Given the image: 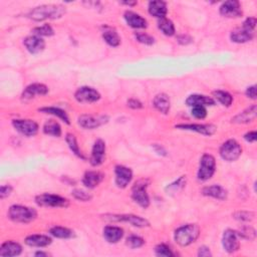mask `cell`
Instances as JSON below:
<instances>
[{"instance_id":"obj_1","label":"cell","mask_w":257,"mask_h":257,"mask_svg":"<svg viewBox=\"0 0 257 257\" xmlns=\"http://www.w3.org/2000/svg\"><path fill=\"white\" fill-rule=\"evenodd\" d=\"M65 14V8L59 4H44L32 9L27 17L34 21H44L47 20H59Z\"/></svg>"},{"instance_id":"obj_2","label":"cell","mask_w":257,"mask_h":257,"mask_svg":"<svg viewBox=\"0 0 257 257\" xmlns=\"http://www.w3.org/2000/svg\"><path fill=\"white\" fill-rule=\"evenodd\" d=\"M256 22L257 20L255 17H248L241 27H237L231 31V41L235 43H245L251 41L255 37Z\"/></svg>"},{"instance_id":"obj_3","label":"cell","mask_w":257,"mask_h":257,"mask_svg":"<svg viewBox=\"0 0 257 257\" xmlns=\"http://www.w3.org/2000/svg\"><path fill=\"white\" fill-rule=\"evenodd\" d=\"M199 235L200 228L197 224H186L175 230L174 239L178 245L185 247L194 243Z\"/></svg>"},{"instance_id":"obj_4","label":"cell","mask_w":257,"mask_h":257,"mask_svg":"<svg viewBox=\"0 0 257 257\" xmlns=\"http://www.w3.org/2000/svg\"><path fill=\"white\" fill-rule=\"evenodd\" d=\"M8 217L15 223L27 224L37 219L38 211L23 205H12L8 210Z\"/></svg>"},{"instance_id":"obj_5","label":"cell","mask_w":257,"mask_h":257,"mask_svg":"<svg viewBox=\"0 0 257 257\" xmlns=\"http://www.w3.org/2000/svg\"><path fill=\"white\" fill-rule=\"evenodd\" d=\"M150 181L148 179H140L132 188V199L140 207L147 209L150 206V197L147 192Z\"/></svg>"},{"instance_id":"obj_6","label":"cell","mask_w":257,"mask_h":257,"mask_svg":"<svg viewBox=\"0 0 257 257\" xmlns=\"http://www.w3.org/2000/svg\"><path fill=\"white\" fill-rule=\"evenodd\" d=\"M216 172V160L210 154H204L200 159L197 178L199 181L206 182L210 180Z\"/></svg>"},{"instance_id":"obj_7","label":"cell","mask_w":257,"mask_h":257,"mask_svg":"<svg viewBox=\"0 0 257 257\" xmlns=\"http://www.w3.org/2000/svg\"><path fill=\"white\" fill-rule=\"evenodd\" d=\"M36 203L40 207L47 208H66L68 207V205H70V201L66 198L49 193L38 195L36 197Z\"/></svg>"},{"instance_id":"obj_8","label":"cell","mask_w":257,"mask_h":257,"mask_svg":"<svg viewBox=\"0 0 257 257\" xmlns=\"http://www.w3.org/2000/svg\"><path fill=\"white\" fill-rule=\"evenodd\" d=\"M104 219L111 222H126V223L138 228L150 226V222L147 219L133 214H107L104 216Z\"/></svg>"},{"instance_id":"obj_9","label":"cell","mask_w":257,"mask_h":257,"mask_svg":"<svg viewBox=\"0 0 257 257\" xmlns=\"http://www.w3.org/2000/svg\"><path fill=\"white\" fill-rule=\"evenodd\" d=\"M219 154L224 161L234 162L241 156L242 148L236 140L230 139L221 145Z\"/></svg>"},{"instance_id":"obj_10","label":"cell","mask_w":257,"mask_h":257,"mask_svg":"<svg viewBox=\"0 0 257 257\" xmlns=\"http://www.w3.org/2000/svg\"><path fill=\"white\" fill-rule=\"evenodd\" d=\"M13 128L25 137H33L39 133V124L29 119H15L12 121Z\"/></svg>"},{"instance_id":"obj_11","label":"cell","mask_w":257,"mask_h":257,"mask_svg":"<svg viewBox=\"0 0 257 257\" xmlns=\"http://www.w3.org/2000/svg\"><path fill=\"white\" fill-rule=\"evenodd\" d=\"M222 246L227 253H234L240 248V236L233 229H226L222 236Z\"/></svg>"},{"instance_id":"obj_12","label":"cell","mask_w":257,"mask_h":257,"mask_svg":"<svg viewBox=\"0 0 257 257\" xmlns=\"http://www.w3.org/2000/svg\"><path fill=\"white\" fill-rule=\"evenodd\" d=\"M109 122V117L107 116H92V115H81L78 119L79 125L85 130L98 129L100 126Z\"/></svg>"},{"instance_id":"obj_13","label":"cell","mask_w":257,"mask_h":257,"mask_svg":"<svg viewBox=\"0 0 257 257\" xmlns=\"http://www.w3.org/2000/svg\"><path fill=\"white\" fill-rule=\"evenodd\" d=\"M75 99L81 104H92L100 99V94L92 87H80L75 93Z\"/></svg>"},{"instance_id":"obj_14","label":"cell","mask_w":257,"mask_h":257,"mask_svg":"<svg viewBox=\"0 0 257 257\" xmlns=\"http://www.w3.org/2000/svg\"><path fill=\"white\" fill-rule=\"evenodd\" d=\"M220 14L226 19H238L242 16L241 4L237 0H229L222 3L219 9Z\"/></svg>"},{"instance_id":"obj_15","label":"cell","mask_w":257,"mask_h":257,"mask_svg":"<svg viewBox=\"0 0 257 257\" xmlns=\"http://www.w3.org/2000/svg\"><path fill=\"white\" fill-rule=\"evenodd\" d=\"M115 183L119 189H125L133 179V171L123 165H118L115 168Z\"/></svg>"},{"instance_id":"obj_16","label":"cell","mask_w":257,"mask_h":257,"mask_svg":"<svg viewBox=\"0 0 257 257\" xmlns=\"http://www.w3.org/2000/svg\"><path fill=\"white\" fill-rule=\"evenodd\" d=\"M106 143L104 140L99 139L95 142L91 154L90 163L94 167L100 166L106 160Z\"/></svg>"},{"instance_id":"obj_17","label":"cell","mask_w":257,"mask_h":257,"mask_svg":"<svg viewBox=\"0 0 257 257\" xmlns=\"http://www.w3.org/2000/svg\"><path fill=\"white\" fill-rule=\"evenodd\" d=\"M175 128L184 131L195 132L203 136H212L217 131V127L211 124H179L176 125Z\"/></svg>"},{"instance_id":"obj_18","label":"cell","mask_w":257,"mask_h":257,"mask_svg":"<svg viewBox=\"0 0 257 257\" xmlns=\"http://www.w3.org/2000/svg\"><path fill=\"white\" fill-rule=\"evenodd\" d=\"M48 94V88L43 83L36 82L31 83L24 89L21 95V99L23 101H28L37 97H42Z\"/></svg>"},{"instance_id":"obj_19","label":"cell","mask_w":257,"mask_h":257,"mask_svg":"<svg viewBox=\"0 0 257 257\" xmlns=\"http://www.w3.org/2000/svg\"><path fill=\"white\" fill-rule=\"evenodd\" d=\"M23 44L28 53H30L31 55L40 54L45 48V41L42 40V38L34 36V34L25 38L23 40Z\"/></svg>"},{"instance_id":"obj_20","label":"cell","mask_w":257,"mask_h":257,"mask_svg":"<svg viewBox=\"0 0 257 257\" xmlns=\"http://www.w3.org/2000/svg\"><path fill=\"white\" fill-rule=\"evenodd\" d=\"M124 19L127 24L130 27L135 28V29H144V28H147L148 26V22L143 16H141L140 14L136 13L134 11H131V10H128L125 12Z\"/></svg>"},{"instance_id":"obj_21","label":"cell","mask_w":257,"mask_h":257,"mask_svg":"<svg viewBox=\"0 0 257 257\" xmlns=\"http://www.w3.org/2000/svg\"><path fill=\"white\" fill-rule=\"evenodd\" d=\"M24 242L30 247L42 248L50 245L51 242H53V239H51L50 236L45 234H31L25 238Z\"/></svg>"},{"instance_id":"obj_22","label":"cell","mask_w":257,"mask_h":257,"mask_svg":"<svg viewBox=\"0 0 257 257\" xmlns=\"http://www.w3.org/2000/svg\"><path fill=\"white\" fill-rule=\"evenodd\" d=\"M104 178L105 175L99 171H87L82 177L81 182L84 187L89 188V189H95L102 182Z\"/></svg>"},{"instance_id":"obj_23","label":"cell","mask_w":257,"mask_h":257,"mask_svg":"<svg viewBox=\"0 0 257 257\" xmlns=\"http://www.w3.org/2000/svg\"><path fill=\"white\" fill-rule=\"evenodd\" d=\"M201 193L204 196L211 197V198L221 200V201L226 200L227 196H228L227 190L225 189L224 187H222L220 185H211V186L204 187L201 191Z\"/></svg>"},{"instance_id":"obj_24","label":"cell","mask_w":257,"mask_h":257,"mask_svg":"<svg viewBox=\"0 0 257 257\" xmlns=\"http://www.w3.org/2000/svg\"><path fill=\"white\" fill-rule=\"evenodd\" d=\"M186 105L188 107H194V106H203V107H211L216 104L213 98L205 96V95H191L186 99Z\"/></svg>"},{"instance_id":"obj_25","label":"cell","mask_w":257,"mask_h":257,"mask_svg":"<svg viewBox=\"0 0 257 257\" xmlns=\"http://www.w3.org/2000/svg\"><path fill=\"white\" fill-rule=\"evenodd\" d=\"M102 235H104V238L106 239L107 242L115 244L122 240V238L124 237V230L119 226L108 225L104 228Z\"/></svg>"},{"instance_id":"obj_26","label":"cell","mask_w":257,"mask_h":257,"mask_svg":"<svg viewBox=\"0 0 257 257\" xmlns=\"http://www.w3.org/2000/svg\"><path fill=\"white\" fill-rule=\"evenodd\" d=\"M257 114L256 105H252L251 107L245 109L243 112L239 113L234 118H232V123L235 124H248L255 121Z\"/></svg>"},{"instance_id":"obj_27","label":"cell","mask_w":257,"mask_h":257,"mask_svg":"<svg viewBox=\"0 0 257 257\" xmlns=\"http://www.w3.org/2000/svg\"><path fill=\"white\" fill-rule=\"evenodd\" d=\"M148 11L149 13L156 17L158 20L164 19L168 13L167 3L165 1H161V0H156V1H151L148 5Z\"/></svg>"},{"instance_id":"obj_28","label":"cell","mask_w":257,"mask_h":257,"mask_svg":"<svg viewBox=\"0 0 257 257\" xmlns=\"http://www.w3.org/2000/svg\"><path fill=\"white\" fill-rule=\"evenodd\" d=\"M153 106L161 114L167 115L171 109V100L169 96L164 93L158 94L153 99Z\"/></svg>"},{"instance_id":"obj_29","label":"cell","mask_w":257,"mask_h":257,"mask_svg":"<svg viewBox=\"0 0 257 257\" xmlns=\"http://www.w3.org/2000/svg\"><path fill=\"white\" fill-rule=\"evenodd\" d=\"M22 252V246L15 241H6L0 246V256H19Z\"/></svg>"},{"instance_id":"obj_30","label":"cell","mask_w":257,"mask_h":257,"mask_svg":"<svg viewBox=\"0 0 257 257\" xmlns=\"http://www.w3.org/2000/svg\"><path fill=\"white\" fill-rule=\"evenodd\" d=\"M102 40H105L108 45L112 47H118L121 44L122 40L117 30L110 26H104V30H102Z\"/></svg>"},{"instance_id":"obj_31","label":"cell","mask_w":257,"mask_h":257,"mask_svg":"<svg viewBox=\"0 0 257 257\" xmlns=\"http://www.w3.org/2000/svg\"><path fill=\"white\" fill-rule=\"evenodd\" d=\"M40 112L43 113V114H47V115H51V116H55L59 119H60L63 123H65L66 125H71V121H70V118H68L67 114L65 111L57 108V107H43L39 109Z\"/></svg>"},{"instance_id":"obj_32","label":"cell","mask_w":257,"mask_h":257,"mask_svg":"<svg viewBox=\"0 0 257 257\" xmlns=\"http://www.w3.org/2000/svg\"><path fill=\"white\" fill-rule=\"evenodd\" d=\"M49 234L59 239H71V238L76 237V234L72 229L63 227V226L51 227L49 229Z\"/></svg>"},{"instance_id":"obj_33","label":"cell","mask_w":257,"mask_h":257,"mask_svg":"<svg viewBox=\"0 0 257 257\" xmlns=\"http://www.w3.org/2000/svg\"><path fill=\"white\" fill-rule=\"evenodd\" d=\"M42 131H43V133L45 135L57 137V138L60 137L61 133H62L60 125L59 124V122L55 121V119H49V121L45 122L44 125H43Z\"/></svg>"},{"instance_id":"obj_34","label":"cell","mask_w":257,"mask_h":257,"mask_svg":"<svg viewBox=\"0 0 257 257\" xmlns=\"http://www.w3.org/2000/svg\"><path fill=\"white\" fill-rule=\"evenodd\" d=\"M65 142L68 146V148H70V150L75 154V155L81 159V160H85V157L83 156V154L81 153L79 145H78V141H77V138H76V136L74 134H71V133H68L66 134L65 136Z\"/></svg>"},{"instance_id":"obj_35","label":"cell","mask_w":257,"mask_h":257,"mask_svg":"<svg viewBox=\"0 0 257 257\" xmlns=\"http://www.w3.org/2000/svg\"><path fill=\"white\" fill-rule=\"evenodd\" d=\"M213 97L215 101L220 102L222 106L226 108H229L233 102V97L226 91H221V90L215 91L213 92Z\"/></svg>"},{"instance_id":"obj_36","label":"cell","mask_w":257,"mask_h":257,"mask_svg":"<svg viewBox=\"0 0 257 257\" xmlns=\"http://www.w3.org/2000/svg\"><path fill=\"white\" fill-rule=\"evenodd\" d=\"M158 28L163 32V34H165L166 37H173L176 32L173 21L170 20L169 19H166V17L158 20Z\"/></svg>"},{"instance_id":"obj_37","label":"cell","mask_w":257,"mask_h":257,"mask_svg":"<svg viewBox=\"0 0 257 257\" xmlns=\"http://www.w3.org/2000/svg\"><path fill=\"white\" fill-rule=\"evenodd\" d=\"M186 176H181L179 179H177L176 181H174L173 183L169 184L167 187H166V192L168 194H177L179 193L180 191H182L185 186H186Z\"/></svg>"},{"instance_id":"obj_38","label":"cell","mask_w":257,"mask_h":257,"mask_svg":"<svg viewBox=\"0 0 257 257\" xmlns=\"http://www.w3.org/2000/svg\"><path fill=\"white\" fill-rule=\"evenodd\" d=\"M32 32L34 36H38L40 38L43 37H53L55 34L54 28L51 27L49 24H43L41 26H37L32 29Z\"/></svg>"},{"instance_id":"obj_39","label":"cell","mask_w":257,"mask_h":257,"mask_svg":"<svg viewBox=\"0 0 257 257\" xmlns=\"http://www.w3.org/2000/svg\"><path fill=\"white\" fill-rule=\"evenodd\" d=\"M126 244L132 249H137V248H141L145 244V240H144V238H142L141 236L133 234V235L128 236L127 240H126Z\"/></svg>"},{"instance_id":"obj_40","label":"cell","mask_w":257,"mask_h":257,"mask_svg":"<svg viewBox=\"0 0 257 257\" xmlns=\"http://www.w3.org/2000/svg\"><path fill=\"white\" fill-rule=\"evenodd\" d=\"M155 254L159 257H173L175 255L174 252L165 243L158 244L155 247Z\"/></svg>"},{"instance_id":"obj_41","label":"cell","mask_w":257,"mask_h":257,"mask_svg":"<svg viewBox=\"0 0 257 257\" xmlns=\"http://www.w3.org/2000/svg\"><path fill=\"white\" fill-rule=\"evenodd\" d=\"M135 39L139 42L146 44V45H152L155 43V39L146 32H136Z\"/></svg>"},{"instance_id":"obj_42","label":"cell","mask_w":257,"mask_h":257,"mask_svg":"<svg viewBox=\"0 0 257 257\" xmlns=\"http://www.w3.org/2000/svg\"><path fill=\"white\" fill-rule=\"evenodd\" d=\"M72 195L74 196L75 199L79 200V201H81V202H89L92 200L93 196L88 193V192H85L83 190H80V189H76L72 192Z\"/></svg>"},{"instance_id":"obj_43","label":"cell","mask_w":257,"mask_h":257,"mask_svg":"<svg viewBox=\"0 0 257 257\" xmlns=\"http://www.w3.org/2000/svg\"><path fill=\"white\" fill-rule=\"evenodd\" d=\"M191 115H192V117H194L195 119H204L205 118L207 117V110H206V107H203V106H194V107H192Z\"/></svg>"},{"instance_id":"obj_44","label":"cell","mask_w":257,"mask_h":257,"mask_svg":"<svg viewBox=\"0 0 257 257\" xmlns=\"http://www.w3.org/2000/svg\"><path fill=\"white\" fill-rule=\"evenodd\" d=\"M234 218L238 221H242V222H248L253 220L254 218V213L250 211H238L234 213Z\"/></svg>"},{"instance_id":"obj_45","label":"cell","mask_w":257,"mask_h":257,"mask_svg":"<svg viewBox=\"0 0 257 257\" xmlns=\"http://www.w3.org/2000/svg\"><path fill=\"white\" fill-rule=\"evenodd\" d=\"M239 236H240V238H243V239H249V240H253V239L255 238L256 236V233H255V230L252 228V227H249V226H246V227H243L240 231H237Z\"/></svg>"},{"instance_id":"obj_46","label":"cell","mask_w":257,"mask_h":257,"mask_svg":"<svg viewBox=\"0 0 257 257\" xmlns=\"http://www.w3.org/2000/svg\"><path fill=\"white\" fill-rule=\"evenodd\" d=\"M12 190H13L12 186H10V185H2L1 187H0V198L3 200L6 197L10 196V194L12 193Z\"/></svg>"},{"instance_id":"obj_47","label":"cell","mask_w":257,"mask_h":257,"mask_svg":"<svg viewBox=\"0 0 257 257\" xmlns=\"http://www.w3.org/2000/svg\"><path fill=\"white\" fill-rule=\"evenodd\" d=\"M127 104H128V107L133 109V110H139V109L143 108L142 102L139 99H130L128 100Z\"/></svg>"},{"instance_id":"obj_48","label":"cell","mask_w":257,"mask_h":257,"mask_svg":"<svg viewBox=\"0 0 257 257\" xmlns=\"http://www.w3.org/2000/svg\"><path fill=\"white\" fill-rule=\"evenodd\" d=\"M177 40L180 44L185 45V44H189L192 42V38L188 36V34H181V36L177 38Z\"/></svg>"},{"instance_id":"obj_49","label":"cell","mask_w":257,"mask_h":257,"mask_svg":"<svg viewBox=\"0 0 257 257\" xmlns=\"http://www.w3.org/2000/svg\"><path fill=\"white\" fill-rule=\"evenodd\" d=\"M198 256L199 257H210V256H212L210 248L207 246H201L198 250Z\"/></svg>"},{"instance_id":"obj_50","label":"cell","mask_w":257,"mask_h":257,"mask_svg":"<svg viewBox=\"0 0 257 257\" xmlns=\"http://www.w3.org/2000/svg\"><path fill=\"white\" fill-rule=\"evenodd\" d=\"M245 95L247 98H249L251 99H256V85L253 84V85H250V87H248L246 89Z\"/></svg>"},{"instance_id":"obj_51","label":"cell","mask_w":257,"mask_h":257,"mask_svg":"<svg viewBox=\"0 0 257 257\" xmlns=\"http://www.w3.org/2000/svg\"><path fill=\"white\" fill-rule=\"evenodd\" d=\"M244 139L245 141H247L248 143H255L256 139H257V134L255 131H251L248 132L244 135Z\"/></svg>"},{"instance_id":"obj_52","label":"cell","mask_w":257,"mask_h":257,"mask_svg":"<svg viewBox=\"0 0 257 257\" xmlns=\"http://www.w3.org/2000/svg\"><path fill=\"white\" fill-rule=\"evenodd\" d=\"M154 148H155V150H156V152L158 153V154H160V155H163V156H166L167 155V152H166V150L162 147V146H160V145H154Z\"/></svg>"},{"instance_id":"obj_53","label":"cell","mask_w":257,"mask_h":257,"mask_svg":"<svg viewBox=\"0 0 257 257\" xmlns=\"http://www.w3.org/2000/svg\"><path fill=\"white\" fill-rule=\"evenodd\" d=\"M121 4H123V5H128V6H135V5H137V2L136 1H133V2H128V1H126V2H121Z\"/></svg>"},{"instance_id":"obj_54","label":"cell","mask_w":257,"mask_h":257,"mask_svg":"<svg viewBox=\"0 0 257 257\" xmlns=\"http://www.w3.org/2000/svg\"><path fill=\"white\" fill-rule=\"evenodd\" d=\"M34 255H36V256H47L48 253L43 252V251H38V252L34 253Z\"/></svg>"}]
</instances>
